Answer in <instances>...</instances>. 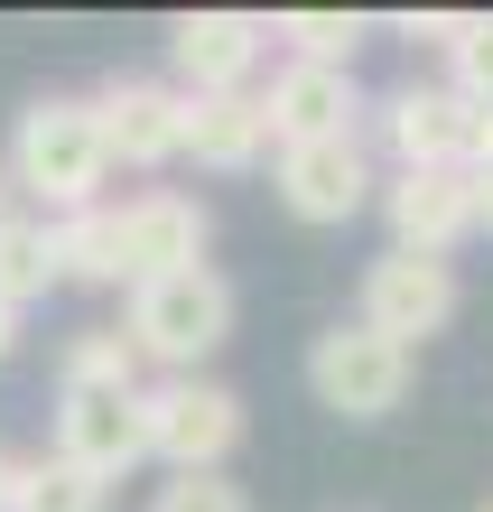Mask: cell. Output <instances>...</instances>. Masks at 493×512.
<instances>
[{"mask_svg":"<svg viewBox=\"0 0 493 512\" xmlns=\"http://www.w3.org/2000/svg\"><path fill=\"white\" fill-rule=\"evenodd\" d=\"M0 177H10V196L28 205V215H47V224L94 215L103 187H112L94 103H84V94H38V103L19 112V131H10V159H0Z\"/></svg>","mask_w":493,"mask_h":512,"instance_id":"6da1fadb","label":"cell"},{"mask_svg":"<svg viewBox=\"0 0 493 512\" xmlns=\"http://www.w3.org/2000/svg\"><path fill=\"white\" fill-rule=\"evenodd\" d=\"M233 326H242V298H233V280L214 261L168 270V280H140L131 308H121V336L140 345L149 373H205L214 354L233 345Z\"/></svg>","mask_w":493,"mask_h":512,"instance_id":"7a4b0ae2","label":"cell"},{"mask_svg":"<svg viewBox=\"0 0 493 512\" xmlns=\"http://www.w3.org/2000/svg\"><path fill=\"white\" fill-rule=\"evenodd\" d=\"M242 429H252V410L224 373H149L140 391V447L168 475H224Z\"/></svg>","mask_w":493,"mask_h":512,"instance_id":"3957f363","label":"cell"},{"mask_svg":"<svg viewBox=\"0 0 493 512\" xmlns=\"http://www.w3.org/2000/svg\"><path fill=\"white\" fill-rule=\"evenodd\" d=\"M410 382H419V354L373 336L363 317H335V326L307 336V391H317V410H335V419H391L410 401Z\"/></svg>","mask_w":493,"mask_h":512,"instance_id":"277c9868","label":"cell"},{"mask_svg":"<svg viewBox=\"0 0 493 512\" xmlns=\"http://www.w3.org/2000/svg\"><path fill=\"white\" fill-rule=\"evenodd\" d=\"M456 308H466V280H456V261H428V252H382V261H363V289H354V317L373 326V336L391 345H428V336H447Z\"/></svg>","mask_w":493,"mask_h":512,"instance_id":"5b68a950","label":"cell"},{"mask_svg":"<svg viewBox=\"0 0 493 512\" xmlns=\"http://www.w3.org/2000/svg\"><path fill=\"white\" fill-rule=\"evenodd\" d=\"M94 131H103V159L131 168V177H159L177 168V140H187V94L168 75H103L94 94Z\"/></svg>","mask_w":493,"mask_h":512,"instance_id":"8992f818","label":"cell"},{"mask_svg":"<svg viewBox=\"0 0 493 512\" xmlns=\"http://www.w3.org/2000/svg\"><path fill=\"white\" fill-rule=\"evenodd\" d=\"M270 19L252 10H187L168 19V84L177 94H261Z\"/></svg>","mask_w":493,"mask_h":512,"instance_id":"52a82bcc","label":"cell"},{"mask_svg":"<svg viewBox=\"0 0 493 512\" xmlns=\"http://www.w3.org/2000/svg\"><path fill=\"white\" fill-rule=\"evenodd\" d=\"M270 187L298 224H354L363 205L382 196V168H373V140H298L270 159Z\"/></svg>","mask_w":493,"mask_h":512,"instance_id":"ba28073f","label":"cell"},{"mask_svg":"<svg viewBox=\"0 0 493 512\" xmlns=\"http://www.w3.org/2000/svg\"><path fill=\"white\" fill-rule=\"evenodd\" d=\"M112 243H121V280L140 289V280H168V270H196L214 243V215L187 187H140L112 205Z\"/></svg>","mask_w":493,"mask_h":512,"instance_id":"9c48e42d","label":"cell"},{"mask_svg":"<svg viewBox=\"0 0 493 512\" xmlns=\"http://www.w3.org/2000/svg\"><path fill=\"white\" fill-rule=\"evenodd\" d=\"M373 205H382V224H391V252L456 261V252L475 243V177L466 168H391Z\"/></svg>","mask_w":493,"mask_h":512,"instance_id":"30bf717a","label":"cell"},{"mask_svg":"<svg viewBox=\"0 0 493 512\" xmlns=\"http://www.w3.org/2000/svg\"><path fill=\"white\" fill-rule=\"evenodd\" d=\"M261 122L280 149L298 140H354L363 122H373V94L354 84V66H298V56H280L261 84Z\"/></svg>","mask_w":493,"mask_h":512,"instance_id":"8fae6325","label":"cell"},{"mask_svg":"<svg viewBox=\"0 0 493 512\" xmlns=\"http://www.w3.org/2000/svg\"><path fill=\"white\" fill-rule=\"evenodd\" d=\"M466 122H475V103L447 75L438 84L410 75V84H391L373 103V140H382L391 168H466Z\"/></svg>","mask_w":493,"mask_h":512,"instance_id":"7c38bea8","label":"cell"},{"mask_svg":"<svg viewBox=\"0 0 493 512\" xmlns=\"http://www.w3.org/2000/svg\"><path fill=\"white\" fill-rule=\"evenodd\" d=\"M47 457H66L75 475H94V485H121L131 466H149L140 391H56V447Z\"/></svg>","mask_w":493,"mask_h":512,"instance_id":"4fadbf2b","label":"cell"},{"mask_svg":"<svg viewBox=\"0 0 493 512\" xmlns=\"http://www.w3.org/2000/svg\"><path fill=\"white\" fill-rule=\"evenodd\" d=\"M177 159H196L214 177H252L280 159V140L261 122V94H187V140H177Z\"/></svg>","mask_w":493,"mask_h":512,"instance_id":"5bb4252c","label":"cell"},{"mask_svg":"<svg viewBox=\"0 0 493 512\" xmlns=\"http://www.w3.org/2000/svg\"><path fill=\"white\" fill-rule=\"evenodd\" d=\"M56 391H149V364L121 326H75L56 354Z\"/></svg>","mask_w":493,"mask_h":512,"instance_id":"9a60e30c","label":"cell"},{"mask_svg":"<svg viewBox=\"0 0 493 512\" xmlns=\"http://www.w3.org/2000/svg\"><path fill=\"white\" fill-rule=\"evenodd\" d=\"M47 289H56V233H47V215L10 205V215H0V308L28 317Z\"/></svg>","mask_w":493,"mask_h":512,"instance_id":"2e32d148","label":"cell"},{"mask_svg":"<svg viewBox=\"0 0 493 512\" xmlns=\"http://www.w3.org/2000/svg\"><path fill=\"white\" fill-rule=\"evenodd\" d=\"M373 38L363 10H270V47L298 66H354V47Z\"/></svg>","mask_w":493,"mask_h":512,"instance_id":"e0dca14e","label":"cell"},{"mask_svg":"<svg viewBox=\"0 0 493 512\" xmlns=\"http://www.w3.org/2000/svg\"><path fill=\"white\" fill-rule=\"evenodd\" d=\"M47 233H56V280H75V289H131V280H121V243H112V196L94 205V215L47 224Z\"/></svg>","mask_w":493,"mask_h":512,"instance_id":"ac0fdd59","label":"cell"},{"mask_svg":"<svg viewBox=\"0 0 493 512\" xmlns=\"http://www.w3.org/2000/svg\"><path fill=\"white\" fill-rule=\"evenodd\" d=\"M10 512H112V485H94V475H75L66 457H19Z\"/></svg>","mask_w":493,"mask_h":512,"instance_id":"d6986e66","label":"cell"},{"mask_svg":"<svg viewBox=\"0 0 493 512\" xmlns=\"http://www.w3.org/2000/svg\"><path fill=\"white\" fill-rule=\"evenodd\" d=\"M447 84L466 103H493V10H466L447 38Z\"/></svg>","mask_w":493,"mask_h":512,"instance_id":"ffe728a7","label":"cell"},{"mask_svg":"<svg viewBox=\"0 0 493 512\" xmlns=\"http://www.w3.org/2000/svg\"><path fill=\"white\" fill-rule=\"evenodd\" d=\"M149 512H252V494H242V475H168L159 494H149Z\"/></svg>","mask_w":493,"mask_h":512,"instance_id":"44dd1931","label":"cell"},{"mask_svg":"<svg viewBox=\"0 0 493 512\" xmlns=\"http://www.w3.org/2000/svg\"><path fill=\"white\" fill-rule=\"evenodd\" d=\"M456 19H466V10H410V19H400V38H410V47H438V56H447Z\"/></svg>","mask_w":493,"mask_h":512,"instance_id":"7402d4cb","label":"cell"},{"mask_svg":"<svg viewBox=\"0 0 493 512\" xmlns=\"http://www.w3.org/2000/svg\"><path fill=\"white\" fill-rule=\"evenodd\" d=\"M475 233L493 243V177H475Z\"/></svg>","mask_w":493,"mask_h":512,"instance_id":"603a6c76","label":"cell"},{"mask_svg":"<svg viewBox=\"0 0 493 512\" xmlns=\"http://www.w3.org/2000/svg\"><path fill=\"white\" fill-rule=\"evenodd\" d=\"M19 326H28L19 308H0V364H10V354H19Z\"/></svg>","mask_w":493,"mask_h":512,"instance_id":"cb8c5ba5","label":"cell"},{"mask_svg":"<svg viewBox=\"0 0 493 512\" xmlns=\"http://www.w3.org/2000/svg\"><path fill=\"white\" fill-rule=\"evenodd\" d=\"M10 485H19V457L0 447V512H10Z\"/></svg>","mask_w":493,"mask_h":512,"instance_id":"d4e9b609","label":"cell"},{"mask_svg":"<svg viewBox=\"0 0 493 512\" xmlns=\"http://www.w3.org/2000/svg\"><path fill=\"white\" fill-rule=\"evenodd\" d=\"M10 205H19V196H10V177H0V215H10Z\"/></svg>","mask_w":493,"mask_h":512,"instance_id":"484cf974","label":"cell"},{"mask_svg":"<svg viewBox=\"0 0 493 512\" xmlns=\"http://www.w3.org/2000/svg\"><path fill=\"white\" fill-rule=\"evenodd\" d=\"M484 512H493V503H484Z\"/></svg>","mask_w":493,"mask_h":512,"instance_id":"4316f807","label":"cell"}]
</instances>
